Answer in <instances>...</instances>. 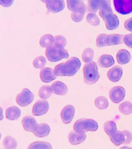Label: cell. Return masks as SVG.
<instances>
[{"label": "cell", "instance_id": "obj_29", "mask_svg": "<svg viewBox=\"0 0 132 149\" xmlns=\"http://www.w3.org/2000/svg\"><path fill=\"white\" fill-rule=\"evenodd\" d=\"M52 93H53V92H52L51 87L49 85H43V86H42L39 89V91H38L39 96L42 99H43V100H47V99L50 98Z\"/></svg>", "mask_w": 132, "mask_h": 149}, {"label": "cell", "instance_id": "obj_25", "mask_svg": "<svg viewBox=\"0 0 132 149\" xmlns=\"http://www.w3.org/2000/svg\"><path fill=\"white\" fill-rule=\"evenodd\" d=\"M54 43V37L50 34H46L43 35L40 38L39 44L42 48H49L53 46Z\"/></svg>", "mask_w": 132, "mask_h": 149}, {"label": "cell", "instance_id": "obj_43", "mask_svg": "<svg viewBox=\"0 0 132 149\" xmlns=\"http://www.w3.org/2000/svg\"><path fill=\"white\" fill-rule=\"evenodd\" d=\"M40 1H42V2H43V3H46L47 1L48 0H40Z\"/></svg>", "mask_w": 132, "mask_h": 149}, {"label": "cell", "instance_id": "obj_30", "mask_svg": "<svg viewBox=\"0 0 132 149\" xmlns=\"http://www.w3.org/2000/svg\"><path fill=\"white\" fill-rule=\"evenodd\" d=\"M87 8L85 7L83 9H81L76 12H71V18L75 22H80L83 20L84 17L85 13H86Z\"/></svg>", "mask_w": 132, "mask_h": 149}, {"label": "cell", "instance_id": "obj_21", "mask_svg": "<svg viewBox=\"0 0 132 149\" xmlns=\"http://www.w3.org/2000/svg\"><path fill=\"white\" fill-rule=\"evenodd\" d=\"M98 61L102 68H109L114 65L115 59L111 55L104 54L99 57Z\"/></svg>", "mask_w": 132, "mask_h": 149}, {"label": "cell", "instance_id": "obj_39", "mask_svg": "<svg viewBox=\"0 0 132 149\" xmlns=\"http://www.w3.org/2000/svg\"><path fill=\"white\" fill-rule=\"evenodd\" d=\"M124 136H125V141H124V144H130V143L131 142L132 140V134L130 132H129L128 130H124Z\"/></svg>", "mask_w": 132, "mask_h": 149}, {"label": "cell", "instance_id": "obj_6", "mask_svg": "<svg viewBox=\"0 0 132 149\" xmlns=\"http://www.w3.org/2000/svg\"><path fill=\"white\" fill-rule=\"evenodd\" d=\"M115 10L122 15L132 13V0H113Z\"/></svg>", "mask_w": 132, "mask_h": 149}, {"label": "cell", "instance_id": "obj_22", "mask_svg": "<svg viewBox=\"0 0 132 149\" xmlns=\"http://www.w3.org/2000/svg\"><path fill=\"white\" fill-rule=\"evenodd\" d=\"M68 9L71 12H76L83 8L86 7L82 0H66Z\"/></svg>", "mask_w": 132, "mask_h": 149}, {"label": "cell", "instance_id": "obj_33", "mask_svg": "<svg viewBox=\"0 0 132 149\" xmlns=\"http://www.w3.org/2000/svg\"><path fill=\"white\" fill-rule=\"evenodd\" d=\"M95 56V52L91 48H87L84 50L82 54V60L84 63H89L92 61L93 57Z\"/></svg>", "mask_w": 132, "mask_h": 149}, {"label": "cell", "instance_id": "obj_31", "mask_svg": "<svg viewBox=\"0 0 132 149\" xmlns=\"http://www.w3.org/2000/svg\"><path fill=\"white\" fill-rule=\"evenodd\" d=\"M3 145L5 148L14 149L17 147V141L11 136H7L3 141Z\"/></svg>", "mask_w": 132, "mask_h": 149}, {"label": "cell", "instance_id": "obj_5", "mask_svg": "<svg viewBox=\"0 0 132 149\" xmlns=\"http://www.w3.org/2000/svg\"><path fill=\"white\" fill-rule=\"evenodd\" d=\"M34 98V94L27 88H24L16 96V101L20 106L26 107L32 102Z\"/></svg>", "mask_w": 132, "mask_h": 149}, {"label": "cell", "instance_id": "obj_40", "mask_svg": "<svg viewBox=\"0 0 132 149\" xmlns=\"http://www.w3.org/2000/svg\"><path fill=\"white\" fill-rule=\"evenodd\" d=\"M13 3L14 0H0V4L3 7H10Z\"/></svg>", "mask_w": 132, "mask_h": 149}, {"label": "cell", "instance_id": "obj_11", "mask_svg": "<svg viewBox=\"0 0 132 149\" xmlns=\"http://www.w3.org/2000/svg\"><path fill=\"white\" fill-rule=\"evenodd\" d=\"M40 78L42 82L49 84V83L55 80L56 78V76L51 68L45 67L42 68V70H40Z\"/></svg>", "mask_w": 132, "mask_h": 149}, {"label": "cell", "instance_id": "obj_2", "mask_svg": "<svg viewBox=\"0 0 132 149\" xmlns=\"http://www.w3.org/2000/svg\"><path fill=\"white\" fill-rule=\"evenodd\" d=\"M84 80L88 85H93L97 83L100 78L97 63L91 61L86 63L83 68Z\"/></svg>", "mask_w": 132, "mask_h": 149}, {"label": "cell", "instance_id": "obj_7", "mask_svg": "<svg viewBox=\"0 0 132 149\" xmlns=\"http://www.w3.org/2000/svg\"><path fill=\"white\" fill-rule=\"evenodd\" d=\"M109 96L113 102L115 104H119L125 98L126 90L123 87H115L109 91Z\"/></svg>", "mask_w": 132, "mask_h": 149}, {"label": "cell", "instance_id": "obj_32", "mask_svg": "<svg viewBox=\"0 0 132 149\" xmlns=\"http://www.w3.org/2000/svg\"><path fill=\"white\" fill-rule=\"evenodd\" d=\"M29 149H51L52 146L47 142L36 141L30 144L28 147Z\"/></svg>", "mask_w": 132, "mask_h": 149}, {"label": "cell", "instance_id": "obj_10", "mask_svg": "<svg viewBox=\"0 0 132 149\" xmlns=\"http://www.w3.org/2000/svg\"><path fill=\"white\" fill-rule=\"evenodd\" d=\"M45 7L49 12L58 13L65 9V2L64 0H48Z\"/></svg>", "mask_w": 132, "mask_h": 149}, {"label": "cell", "instance_id": "obj_24", "mask_svg": "<svg viewBox=\"0 0 132 149\" xmlns=\"http://www.w3.org/2000/svg\"><path fill=\"white\" fill-rule=\"evenodd\" d=\"M109 138L115 146H120L122 144H124L125 136L123 131H116L113 134L109 136Z\"/></svg>", "mask_w": 132, "mask_h": 149}, {"label": "cell", "instance_id": "obj_38", "mask_svg": "<svg viewBox=\"0 0 132 149\" xmlns=\"http://www.w3.org/2000/svg\"><path fill=\"white\" fill-rule=\"evenodd\" d=\"M123 42L129 48H132V33L124 36Z\"/></svg>", "mask_w": 132, "mask_h": 149}, {"label": "cell", "instance_id": "obj_42", "mask_svg": "<svg viewBox=\"0 0 132 149\" xmlns=\"http://www.w3.org/2000/svg\"><path fill=\"white\" fill-rule=\"evenodd\" d=\"M3 118V109L1 107V120Z\"/></svg>", "mask_w": 132, "mask_h": 149}, {"label": "cell", "instance_id": "obj_20", "mask_svg": "<svg viewBox=\"0 0 132 149\" xmlns=\"http://www.w3.org/2000/svg\"><path fill=\"white\" fill-rule=\"evenodd\" d=\"M124 37L119 34L107 35L105 37V46H115L120 45L122 42Z\"/></svg>", "mask_w": 132, "mask_h": 149}, {"label": "cell", "instance_id": "obj_16", "mask_svg": "<svg viewBox=\"0 0 132 149\" xmlns=\"http://www.w3.org/2000/svg\"><path fill=\"white\" fill-rule=\"evenodd\" d=\"M52 92L53 94L59 96L65 95L68 92V87L64 83L57 81L51 85Z\"/></svg>", "mask_w": 132, "mask_h": 149}, {"label": "cell", "instance_id": "obj_13", "mask_svg": "<svg viewBox=\"0 0 132 149\" xmlns=\"http://www.w3.org/2000/svg\"><path fill=\"white\" fill-rule=\"evenodd\" d=\"M103 20L105 22L106 29L109 31L116 29L119 26V18L113 13H111L106 16Z\"/></svg>", "mask_w": 132, "mask_h": 149}, {"label": "cell", "instance_id": "obj_3", "mask_svg": "<svg viewBox=\"0 0 132 149\" xmlns=\"http://www.w3.org/2000/svg\"><path fill=\"white\" fill-rule=\"evenodd\" d=\"M97 121L91 118H80L77 120L73 125L74 130L84 133L86 132H95L98 130Z\"/></svg>", "mask_w": 132, "mask_h": 149}, {"label": "cell", "instance_id": "obj_1", "mask_svg": "<svg viewBox=\"0 0 132 149\" xmlns=\"http://www.w3.org/2000/svg\"><path fill=\"white\" fill-rule=\"evenodd\" d=\"M81 67V62L78 57H73L65 63L56 65L54 72L56 76H73Z\"/></svg>", "mask_w": 132, "mask_h": 149}, {"label": "cell", "instance_id": "obj_37", "mask_svg": "<svg viewBox=\"0 0 132 149\" xmlns=\"http://www.w3.org/2000/svg\"><path fill=\"white\" fill-rule=\"evenodd\" d=\"M46 64V59L43 56H40L36 57L32 62V65L36 69L43 68Z\"/></svg>", "mask_w": 132, "mask_h": 149}, {"label": "cell", "instance_id": "obj_9", "mask_svg": "<svg viewBox=\"0 0 132 149\" xmlns=\"http://www.w3.org/2000/svg\"><path fill=\"white\" fill-rule=\"evenodd\" d=\"M49 104L47 100H39L36 102L32 109V113L35 116H42L48 112Z\"/></svg>", "mask_w": 132, "mask_h": 149}, {"label": "cell", "instance_id": "obj_15", "mask_svg": "<svg viewBox=\"0 0 132 149\" xmlns=\"http://www.w3.org/2000/svg\"><path fill=\"white\" fill-rule=\"evenodd\" d=\"M51 132L50 126L47 124L42 123V124H38L34 128V130L32 131V133L34 134L35 136L38 137H45L49 136V134Z\"/></svg>", "mask_w": 132, "mask_h": 149}, {"label": "cell", "instance_id": "obj_27", "mask_svg": "<svg viewBox=\"0 0 132 149\" xmlns=\"http://www.w3.org/2000/svg\"><path fill=\"white\" fill-rule=\"evenodd\" d=\"M120 113L124 115H129L132 113V104L129 101H126L121 103L119 106Z\"/></svg>", "mask_w": 132, "mask_h": 149}, {"label": "cell", "instance_id": "obj_12", "mask_svg": "<svg viewBox=\"0 0 132 149\" xmlns=\"http://www.w3.org/2000/svg\"><path fill=\"white\" fill-rule=\"evenodd\" d=\"M122 75L123 70L119 66H115L110 68L107 73V77L109 80L114 83L119 81L122 78Z\"/></svg>", "mask_w": 132, "mask_h": 149}, {"label": "cell", "instance_id": "obj_17", "mask_svg": "<svg viewBox=\"0 0 132 149\" xmlns=\"http://www.w3.org/2000/svg\"><path fill=\"white\" fill-rule=\"evenodd\" d=\"M111 13H113V10L110 0H100V7H99V15L100 17L104 19L106 16Z\"/></svg>", "mask_w": 132, "mask_h": 149}, {"label": "cell", "instance_id": "obj_18", "mask_svg": "<svg viewBox=\"0 0 132 149\" xmlns=\"http://www.w3.org/2000/svg\"><path fill=\"white\" fill-rule=\"evenodd\" d=\"M131 58L130 53L125 49H121L118 51L116 56L117 63L121 65H124L130 63Z\"/></svg>", "mask_w": 132, "mask_h": 149}, {"label": "cell", "instance_id": "obj_35", "mask_svg": "<svg viewBox=\"0 0 132 149\" xmlns=\"http://www.w3.org/2000/svg\"><path fill=\"white\" fill-rule=\"evenodd\" d=\"M100 0H87V10L89 13H97L100 7Z\"/></svg>", "mask_w": 132, "mask_h": 149}, {"label": "cell", "instance_id": "obj_34", "mask_svg": "<svg viewBox=\"0 0 132 149\" xmlns=\"http://www.w3.org/2000/svg\"><path fill=\"white\" fill-rule=\"evenodd\" d=\"M87 22L90 24L91 26L97 27L100 24V19L97 15L93 13H89L86 16Z\"/></svg>", "mask_w": 132, "mask_h": 149}, {"label": "cell", "instance_id": "obj_28", "mask_svg": "<svg viewBox=\"0 0 132 149\" xmlns=\"http://www.w3.org/2000/svg\"><path fill=\"white\" fill-rule=\"evenodd\" d=\"M95 105L100 110H105L108 107V100L104 96H98L95 100Z\"/></svg>", "mask_w": 132, "mask_h": 149}, {"label": "cell", "instance_id": "obj_14", "mask_svg": "<svg viewBox=\"0 0 132 149\" xmlns=\"http://www.w3.org/2000/svg\"><path fill=\"white\" fill-rule=\"evenodd\" d=\"M86 139V135L84 133H81V132H76L75 130L71 132L68 136V139L69 141L73 145H77L79 144H81L83 143Z\"/></svg>", "mask_w": 132, "mask_h": 149}, {"label": "cell", "instance_id": "obj_26", "mask_svg": "<svg viewBox=\"0 0 132 149\" xmlns=\"http://www.w3.org/2000/svg\"><path fill=\"white\" fill-rule=\"evenodd\" d=\"M104 130L106 134L109 137L113 134L115 132L117 131V126L116 123L113 121L110 120L104 123Z\"/></svg>", "mask_w": 132, "mask_h": 149}, {"label": "cell", "instance_id": "obj_41", "mask_svg": "<svg viewBox=\"0 0 132 149\" xmlns=\"http://www.w3.org/2000/svg\"><path fill=\"white\" fill-rule=\"evenodd\" d=\"M124 27L128 31L132 32V17L126 20L124 23Z\"/></svg>", "mask_w": 132, "mask_h": 149}, {"label": "cell", "instance_id": "obj_36", "mask_svg": "<svg viewBox=\"0 0 132 149\" xmlns=\"http://www.w3.org/2000/svg\"><path fill=\"white\" fill-rule=\"evenodd\" d=\"M67 45V40L62 35H57L54 37V46L59 48H64Z\"/></svg>", "mask_w": 132, "mask_h": 149}, {"label": "cell", "instance_id": "obj_4", "mask_svg": "<svg viewBox=\"0 0 132 149\" xmlns=\"http://www.w3.org/2000/svg\"><path fill=\"white\" fill-rule=\"evenodd\" d=\"M45 56L49 61L54 63L69 57V55L67 50L64 48H59L53 46L46 48Z\"/></svg>", "mask_w": 132, "mask_h": 149}, {"label": "cell", "instance_id": "obj_8", "mask_svg": "<svg viewBox=\"0 0 132 149\" xmlns=\"http://www.w3.org/2000/svg\"><path fill=\"white\" fill-rule=\"evenodd\" d=\"M75 108L72 105H67L62 109L60 117L64 124H70L75 117Z\"/></svg>", "mask_w": 132, "mask_h": 149}, {"label": "cell", "instance_id": "obj_23", "mask_svg": "<svg viewBox=\"0 0 132 149\" xmlns=\"http://www.w3.org/2000/svg\"><path fill=\"white\" fill-rule=\"evenodd\" d=\"M21 110L16 106H11L6 110V117L9 120H15L20 118Z\"/></svg>", "mask_w": 132, "mask_h": 149}, {"label": "cell", "instance_id": "obj_19", "mask_svg": "<svg viewBox=\"0 0 132 149\" xmlns=\"http://www.w3.org/2000/svg\"><path fill=\"white\" fill-rule=\"evenodd\" d=\"M21 124L25 130L29 132H32V131L36 128V126L38 125L35 118L31 117V116H26V117H25L22 119Z\"/></svg>", "mask_w": 132, "mask_h": 149}]
</instances>
